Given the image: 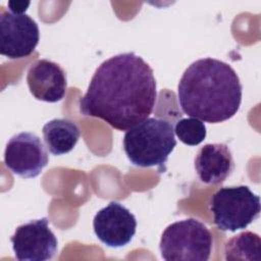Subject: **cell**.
I'll list each match as a JSON object with an SVG mask.
<instances>
[{"label": "cell", "instance_id": "obj_2", "mask_svg": "<svg viewBox=\"0 0 261 261\" xmlns=\"http://www.w3.org/2000/svg\"><path fill=\"white\" fill-rule=\"evenodd\" d=\"M242 90L240 79L229 64L208 57L189 65L179 80L177 94L184 113L218 123L237 114Z\"/></svg>", "mask_w": 261, "mask_h": 261}, {"label": "cell", "instance_id": "obj_15", "mask_svg": "<svg viewBox=\"0 0 261 261\" xmlns=\"http://www.w3.org/2000/svg\"><path fill=\"white\" fill-rule=\"evenodd\" d=\"M7 5L10 12L22 14L28 9L30 5V1H9Z\"/></svg>", "mask_w": 261, "mask_h": 261}, {"label": "cell", "instance_id": "obj_9", "mask_svg": "<svg viewBox=\"0 0 261 261\" xmlns=\"http://www.w3.org/2000/svg\"><path fill=\"white\" fill-rule=\"evenodd\" d=\"M93 228L104 245L120 248L127 245L135 236L137 220L125 206L112 201L95 214Z\"/></svg>", "mask_w": 261, "mask_h": 261}, {"label": "cell", "instance_id": "obj_5", "mask_svg": "<svg viewBox=\"0 0 261 261\" xmlns=\"http://www.w3.org/2000/svg\"><path fill=\"white\" fill-rule=\"evenodd\" d=\"M213 221L222 231L246 228L260 214V198L247 186L223 187L217 190L209 202Z\"/></svg>", "mask_w": 261, "mask_h": 261}, {"label": "cell", "instance_id": "obj_12", "mask_svg": "<svg viewBox=\"0 0 261 261\" xmlns=\"http://www.w3.org/2000/svg\"><path fill=\"white\" fill-rule=\"evenodd\" d=\"M42 133L46 147L53 155L70 152L81 136L79 126L65 118H54L48 121L44 124Z\"/></svg>", "mask_w": 261, "mask_h": 261}, {"label": "cell", "instance_id": "obj_13", "mask_svg": "<svg viewBox=\"0 0 261 261\" xmlns=\"http://www.w3.org/2000/svg\"><path fill=\"white\" fill-rule=\"evenodd\" d=\"M260 237L252 231H243L230 238L224 246V258L233 260H260Z\"/></svg>", "mask_w": 261, "mask_h": 261}, {"label": "cell", "instance_id": "obj_6", "mask_svg": "<svg viewBox=\"0 0 261 261\" xmlns=\"http://www.w3.org/2000/svg\"><path fill=\"white\" fill-rule=\"evenodd\" d=\"M14 256L19 261H47L57 253L58 242L48 218L34 219L16 227L10 238Z\"/></svg>", "mask_w": 261, "mask_h": 261}, {"label": "cell", "instance_id": "obj_10", "mask_svg": "<svg viewBox=\"0 0 261 261\" xmlns=\"http://www.w3.org/2000/svg\"><path fill=\"white\" fill-rule=\"evenodd\" d=\"M27 83L36 99L49 103L61 101L67 89L64 69L58 63L48 59L37 60L30 66Z\"/></svg>", "mask_w": 261, "mask_h": 261}, {"label": "cell", "instance_id": "obj_14", "mask_svg": "<svg viewBox=\"0 0 261 261\" xmlns=\"http://www.w3.org/2000/svg\"><path fill=\"white\" fill-rule=\"evenodd\" d=\"M174 133L180 142L189 146L199 145L205 140L207 134L204 122L195 117L177 120Z\"/></svg>", "mask_w": 261, "mask_h": 261}, {"label": "cell", "instance_id": "obj_7", "mask_svg": "<svg viewBox=\"0 0 261 261\" xmlns=\"http://www.w3.org/2000/svg\"><path fill=\"white\" fill-rule=\"evenodd\" d=\"M40 40L37 22L28 14L2 10L0 15V53L10 59L28 57Z\"/></svg>", "mask_w": 261, "mask_h": 261}, {"label": "cell", "instance_id": "obj_3", "mask_svg": "<svg viewBox=\"0 0 261 261\" xmlns=\"http://www.w3.org/2000/svg\"><path fill=\"white\" fill-rule=\"evenodd\" d=\"M175 146L172 124L156 117L146 118L123 137V150L130 163L139 167L157 166L159 172L165 171V163Z\"/></svg>", "mask_w": 261, "mask_h": 261}, {"label": "cell", "instance_id": "obj_1", "mask_svg": "<svg viewBox=\"0 0 261 261\" xmlns=\"http://www.w3.org/2000/svg\"><path fill=\"white\" fill-rule=\"evenodd\" d=\"M157 99L151 66L134 52L103 61L93 74L80 111L103 119L111 127L128 130L152 113Z\"/></svg>", "mask_w": 261, "mask_h": 261}, {"label": "cell", "instance_id": "obj_11", "mask_svg": "<svg viewBox=\"0 0 261 261\" xmlns=\"http://www.w3.org/2000/svg\"><path fill=\"white\" fill-rule=\"evenodd\" d=\"M194 166L202 182L216 185L230 176L234 162L228 146L223 143H215L206 144L198 150Z\"/></svg>", "mask_w": 261, "mask_h": 261}, {"label": "cell", "instance_id": "obj_4", "mask_svg": "<svg viewBox=\"0 0 261 261\" xmlns=\"http://www.w3.org/2000/svg\"><path fill=\"white\" fill-rule=\"evenodd\" d=\"M213 238L209 228L196 218L169 224L162 232L159 248L166 261H207Z\"/></svg>", "mask_w": 261, "mask_h": 261}, {"label": "cell", "instance_id": "obj_8", "mask_svg": "<svg viewBox=\"0 0 261 261\" xmlns=\"http://www.w3.org/2000/svg\"><path fill=\"white\" fill-rule=\"evenodd\" d=\"M49 161L47 150L41 139L28 132L11 137L4 151V163L14 174L32 178L38 176Z\"/></svg>", "mask_w": 261, "mask_h": 261}]
</instances>
